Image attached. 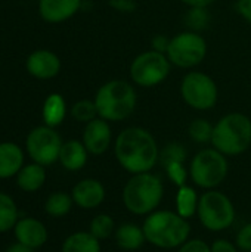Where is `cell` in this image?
Returning <instances> with one entry per match:
<instances>
[{
  "mask_svg": "<svg viewBox=\"0 0 251 252\" xmlns=\"http://www.w3.org/2000/svg\"><path fill=\"white\" fill-rule=\"evenodd\" d=\"M117 162L129 174L152 171L160 158L155 137L142 127L124 128L114 140Z\"/></svg>",
  "mask_w": 251,
  "mask_h": 252,
  "instance_id": "6da1fadb",
  "label": "cell"
},
{
  "mask_svg": "<svg viewBox=\"0 0 251 252\" xmlns=\"http://www.w3.org/2000/svg\"><path fill=\"white\" fill-rule=\"evenodd\" d=\"M142 229L146 244L160 250H178L191 239L189 220L170 210H155L148 214Z\"/></svg>",
  "mask_w": 251,
  "mask_h": 252,
  "instance_id": "7a4b0ae2",
  "label": "cell"
},
{
  "mask_svg": "<svg viewBox=\"0 0 251 252\" xmlns=\"http://www.w3.org/2000/svg\"><path fill=\"white\" fill-rule=\"evenodd\" d=\"M93 100L99 118L108 123H118L133 114L138 97L130 83L126 80H111L98 89Z\"/></svg>",
  "mask_w": 251,
  "mask_h": 252,
  "instance_id": "3957f363",
  "label": "cell"
},
{
  "mask_svg": "<svg viewBox=\"0 0 251 252\" xmlns=\"http://www.w3.org/2000/svg\"><path fill=\"white\" fill-rule=\"evenodd\" d=\"M164 196V185L154 173L132 174L123 188V204L135 216H148L154 213Z\"/></svg>",
  "mask_w": 251,
  "mask_h": 252,
  "instance_id": "277c9868",
  "label": "cell"
},
{
  "mask_svg": "<svg viewBox=\"0 0 251 252\" xmlns=\"http://www.w3.org/2000/svg\"><path fill=\"white\" fill-rule=\"evenodd\" d=\"M212 145L226 157L244 154L251 146V120L241 112L226 114L215 124Z\"/></svg>",
  "mask_w": 251,
  "mask_h": 252,
  "instance_id": "5b68a950",
  "label": "cell"
},
{
  "mask_svg": "<svg viewBox=\"0 0 251 252\" xmlns=\"http://www.w3.org/2000/svg\"><path fill=\"white\" fill-rule=\"evenodd\" d=\"M228 157L215 148L201 149L194 155L189 165V177L197 188L204 190L217 189L228 177Z\"/></svg>",
  "mask_w": 251,
  "mask_h": 252,
  "instance_id": "8992f818",
  "label": "cell"
},
{
  "mask_svg": "<svg viewBox=\"0 0 251 252\" xmlns=\"http://www.w3.org/2000/svg\"><path fill=\"white\" fill-rule=\"evenodd\" d=\"M197 216L203 227L209 232H223L234 224L237 213L228 195L212 189L200 196Z\"/></svg>",
  "mask_w": 251,
  "mask_h": 252,
  "instance_id": "52a82bcc",
  "label": "cell"
},
{
  "mask_svg": "<svg viewBox=\"0 0 251 252\" xmlns=\"http://www.w3.org/2000/svg\"><path fill=\"white\" fill-rule=\"evenodd\" d=\"M166 55L179 68H194L206 59L207 43L197 31H183L170 38Z\"/></svg>",
  "mask_w": 251,
  "mask_h": 252,
  "instance_id": "ba28073f",
  "label": "cell"
},
{
  "mask_svg": "<svg viewBox=\"0 0 251 252\" xmlns=\"http://www.w3.org/2000/svg\"><path fill=\"white\" fill-rule=\"evenodd\" d=\"M170 61L166 53L148 50L138 55L130 63V78L141 87L161 84L170 74Z\"/></svg>",
  "mask_w": 251,
  "mask_h": 252,
  "instance_id": "9c48e42d",
  "label": "cell"
},
{
  "mask_svg": "<svg viewBox=\"0 0 251 252\" xmlns=\"http://www.w3.org/2000/svg\"><path fill=\"white\" fill-rule=\"evenodd\" d=\"M180 94L183 102L192 109L209 111L216 105L219 90L210 75L200 71H191L182 80Z\"/></svg>",
  "mask_w": 251,
  "mask_h": 252,
  "instance_id": "30bf717a",
  "label": "cell"
},
{
  "mask_svg": "<svg viewBox=\"0 0 251 252\" xmlns=\"http://www.w3.org/2000/svg\"><path fill=\"white\" fill-rule=\"evenodd\" d=\"M62 139L59 133L47 126H38L33 128L25 139V149L33 162L43 167L52 165L59 159L62 148Z\"/></svg>",
  "mask_w": 251,
  "mask_h": 252,
  "instance_id": "8fae6325",
  "label": "cell"
},
{
  "mask_svg": "<svg viewBox=\"0 0 251 252\" xmlns=\"http://www.w3.org/2000/svg\"><path fill=\"white\" fill-rule=\"evenodd\" d=\"M81 142L90 155H104L112 143V131L109 123L99 117L87 123L83 130Z\"/></svg>",
  "mask_w": 251,
  "mask_h": 252,
  "instance_id": "7c38bea8",
  "label": "cell"
},
{
  "mask_svg": "<svg viewBox=\"0 0 251 252\" xmlns=\"http://www.w3.org/2000/svg\"><path fill=\"white\" fill-rule=\"evenodd\" d=\"M27 72L37 80H50L61 71V59L47 49H38L28 55L25 61Z\"/></svg>",
  "mask_w": 251,
  "mask_h": 252,
  "instance_id": "4fadbf2b",
  "label": "cell"
},
{
  "mask_svg": "<svg viewBox=\"0 0 251 252\" xmlns=\"http://www.w3.org/2000/svg\"><path fill=\"white\" fill-rule=\"evenodd\" d=\"M105 186L96 179H83L71 190L74 204L81 210H95L105 201Z\"/></svg>",
  "mask_w": 251,
  "mask_h": 252,
  "instance_id": "5bb4252c",
  "label": "cell"
},
{
  "mask_svg": "<svg viewBox=\"0 0 251 252\" xmlns=\"http://www.w3.org/2000/svg\"><path fill=\"white\" fill-rule=\"evenodd\" d=\"M13 235L16 242L30 247L31 250H37L47 242V229L46 226L33 217H25L16 221L13 227Z\"/></svg>",
  "mask_w": 251,
  "mask_h": 252,
  "instance_id": "9a60e30c",
  "label": "cell"
},
{
  "mask_svg": "<svg viewBox=\"0 0 251 252\" xmlns=\"http://www.w3.org/2000/svg\"><path fill=\"white\" fill-rule=\"evenodd\" d=\"M81 6V0H38V13L49 24H59L72 18Z\"/></svg>",
  "mask_w": 251,
  "mask_h": 252,
  "instance_id": "2e32d148",
  "label": "cell"
},
{
  "mask_svg": "<svg viewBox=\"0 0 251 252\" xmlns=\"http://www.w3.org/2000/svg\"><path fill=\"white\" fill-rule=\"evenodd\" d=\"M89 151L86 149L84 143L81 140H67L62 143L61 152H59V162L61 165L68 171H78L84 168L87 164Z\"/></svg>",
  "mask_w": 251,
  "mask_h": 252,
  "instance_id": "e0dca14e",
  "label": "cell"
},
{
  "mask_svg": "<svg viewBox=\"0 0 251 252\" xmlns=\"http://www.w3.org/2000/svg\"><path fill=\"white\" fill-rule=\"evenodd\" d=\"M24 167V152L13 142L0 143V179H10Z\"/></svg>",
  "mask_w": 251,
  "mask_h": 252,
  "instance_id": "ac0fdd59",
  "label": "cell"
},
{
  "mask_svg": "<svg viewBox=\"0 0 251 252\" xmlns=\"http://www.w3.org/2000/svg\"><path fill=\"white\" fill-rule=\"evenodd\" d=\"M115 245L123 251H138L146 244L142 226L135 223H123L114 232Z\"/></svg>",
  "mask_w": 251,
  "mask_h": 252,
  "instance_id": "d6986e66",
  "label": "cell"
},
{
  "mask_svg": "<svg viewBox=\"0 0 251 252\" xmlns=\"http://www.w3.org/2000/svg\"><path fill=\"white\" fill-rule=\"evenodd\" d=\"M41 117H43L44 126L47 127L56 128L58 126H61L67 117V102L64 96L59 93L49 94L43 102Z\"/></svg>",
  "mask_w": 251,
  "mask_h": 252,
  "instance_id": "ffe728a7",
  "label": "cell"
},
{
  "mask_svg": "<svg viewBox=\"0 0 251 252\" xmlns=\"http://www.w3.org/2000/svg\"><path fill=\"white\" fill-rule=\"evenodd\" d=\"M16 177V186L24 192H36L46 182V170L43 165L37 162H31L24 165Z\"/></svg>",
  "mask_w": 251,
  "mask_h": 252,
  "instance_id": "44dd1931",
  "label": "cell"
},
{
  "mask_svg": "<svg viewBox=\"0 0 251 252\" xmlns=\"http://www.w3.org/2000/svg\"><path fill=\"white\" fill-rule=\"evenodd\" d=\"M198 204H200V196H198L195 188H192L189 185L178 188L176 198H175V205H176L175 211L180 217L189 220L194 216H197Z\"/></svg>",
  "mask_w": 251,
  "mask_h": 252,
  "instance_id": "7402d4cb",
  "label": "cell"
},
{
  "mask_svg": "<svg viewBox=\"0 0 251 252\" xmlns=\"http://www.w3.org/2000/svg\"><path fill=\"white\" fill-rule=\"evenodd\" d=\"M61 252H101V241L90 232H75L62 242Z\"/></svg>",
  "mask_w": 251,
  "mask_h": 252,
  "instance_id": "603a6c76",
  "label": "cell"
},
{
  "mask_svg": "<svg viewBox=\"0 0 251 252\" xmlns=\"http://www.w3.org/2000/svg\"><path fill=\"white\" fill-rule=\"evenodd\" d=\"M74 205L72 196L67 192H55L52 193L44 204V211L47 216L55 217V219H61L64 216H67L71 208Z\"/></svg>",
  "mask_w": 251,
  "mask_h": 252,
  "instance_id": "cb8c5ba5",
  "label": "cell"
},
{
  "mask_svg": "<svg viewBox=\"0 0 251 252\" xmlns=\"http://www.w3.org/2000/svg\"><path fill=\"white\" fill-rule=\"evenodd\" d=\"M18 220V208L15 201L7 193L0 192V233L13 230Z\"/></svg>",
  "mask_w": 251,
  "mask_h": 252,
  "instance_id": "d4e9b609",
  "label": "cell"
},
{
  "mask_svg": "<svg viewBox=\"0 0 251 252\" xmlns=\"http://www.w3.org/2000/svg\"><path fill=\"white\" fill-rule=\"evenodd\" d=\"M117 226L111 216L108 214H98L92 219L89 224V232L99 241L108 239L114 235Z\"/></svg>",
  "mask_w": 251,
  "mask_h": 252,
  "instance_id": "484cf974",
  "label": "cell"
},
{
  "mask_svg": "<svg viewBox=\"0 0 251 252\" xmlns=\"http://www.w3.org/2000/svg\"><path fill=\"white\" fill-rule=\"evenodd\" d=\"M213 130H215V126L210 121H207L204 118H197L189 124L188 134L195 143L204 145V143H212Z\"/></svg>",
  "mask_w": 251,
  "mask_h": 252,
  "instance_id": "4316f807",
  "label": "cell"
},
{
  "mask_svg": "<svg viewBox=\"0 0 251 252\" xmlns=\"http://www.w3.org/2000/svg\"><path fill=\"white\" fill-rule=\"evenodd\" d=\"M186 158H188L186 148L179 142H170L160 149L158 161L163 164V167H166L170 162H185Z\"/></svg>",
  "mask_w": 251,
  "mask_h": 252,
  "instance_id": "83f0119b",
  "label": "cell"
},
{
  "mask_svg": "<svg viewBox=\"0 0 251 252\" xmlns=\"http://www.w3.org/2000/svg\"><path fill=\"white\" fill-rule=\"evenodd\" d=\"M71 117L78 121V123H90L95 118H98V109H96V103L95 100H89V99H81L78 102H75L71 106Z\"/></svg>",
  "mask_w": 251,
  "mask_h": 252,
  "instance_id": "f1b7e54d",
  "label": "cell"
},
{
  "mask_svg": "<svg viewBox=\"0 0 251 252\" xmlns=\"http://www.w3.org/2000/svg\"><path fill=\"white\" fill-rule=\"evenodd\" d=\"M169 180L176 186H185L188 185V179H189V170L185 167V162H170L164 167Z\"/></svg>",
  "mask_w": 251,
  "mask_h": 252,
  "instance_id": "f546056e",
  "label": "cell"
},
{
  "mask_svg": "<svg viewBox=\"0 0 251 252\" xmlns=\"http://www.w3.org/2000/svg\"><path fill=\"white\" fill-rule=\"evenodd\" d=\"M186 22L192 30H201L209 22V13L206 7H191L186 15Z\"/></svg>",
  "mask_w": 251,
  "mask_h": 252,
  "instance_id": "4dcf8cb0",
  "label": "cell"
},
{
  "mask_svg": "<svg viewBox=\"0 0 251 252\" xmlns=\"http://www.w3.org/2000/svg\"><path fill=\"white\" fill-rule=\"evenodd\" d=\"M235 245L238 247L240 252H251V223L244 224L237 236H235Z\"/></svg>",
  "mask_w": 251,
  "mask_h": 252,
  "instance_id": "1f68e13d",
  "label": "cell"
},
{
  "mask_svg": "<svg viewBox=\"0 0 251 252\" xmlns=\"http://www.w3.org/2000/svg\"><path fill=\"white\" fill-rule=\"evenodd\" d=\"M178 252H212L210 245L203 239H188L182 247L178 248Z\"/></svg>",
  "mask_w": 251,
  "mask_h": 252,
  "instance_id": "d6a6232c",
  "label": "cell"
},
{
  "mask_svg": "<svg viewBox=\"0 0 251 252\" xmlns=\"http://www.w3.org/2000/svg\"><path fill=\"white\" fill-rule=\"evenodd\" d=\"M212 252H240L235 242H231L228 239H216L213 244H210Z\"/></svg>",
  "mask_w": 251,
  "mask_h": 252,
  "instance_id": "836d02e7",
  "label": "cell"
},
{
  "mask_svg": "<svg viewBox=\"0 0 251 252\" xmlns=\"http://www.w3.org/2000/svg\"><path fill=\"white\" fill-rule=\"evenodd\" d=\"M109 6L121 13H130L136 10L135 0H109Z\"/></svg>",
  "mask_w": 251,
  "mask_h": 252,
  "instance_id": "e575fe53",
  "label": "cell"
},
{
  "mask_svg": "<svg viewBox=\"0 0 251 252\" xmlns=\"http://www.w3.org/2000/svg\"><path fill=\"white\" fill-rule=\"evenodd\" d=\"M169 43H170V38H167V37L163 35V34H158V35H155V37L152 38L151 46H152V50L166 53V52H167V47H169Z\"/></svg>",
  "mask_w": 251,
  "mask_h": 252,
  "instance_id": "d590c367",
  "label": "cell"
},
{
  "mask_svg": "<svg viewBox=\"0 0 251 252\" xmlns=\"http://www.w3.org/2000/svg\"><path fill=\"white\" fill-rule=\"evenodd\" d=\"M237 9H238V13L251 24V0H238Z\"/></svg>",
  "mask_w": 251,
  "mask_h": 252,
  "instance_id": "8d00e7d4",
  "label": "cell"
},
{
  "mask_svg": "<svg viewBox=\"0 0 251 252\" xmlns=\"http://www.w3.org/2000/svg\"><path fill=\"white\" fill-rule=\"evenodd\" d=\"M182 3H185L189 7H207L209 4H212L215 0H180Z\"/></svg>",
  "mask_w": 251,
  "mask_h": 252,
  "instance_id": "74e56055",
  "label": "cell"
},
{
  "mask_svg": "<svg viewBox=\"0 0 251 252\" xmlns=\"http://www.w3.org/2000/svg\"><path fill=\"white\" fill-rule=\"evenodd\" d=\"M33 251H34V250H31L30 247L22 245V244H19V242H15V244H12L10 247H7L4 252H33Z\"/></svg>",
  "mask_w": 251,
  "mask_h": 252,
  "instance_id": "f35d334b",
  "label": "cell"
}]
</instances>
